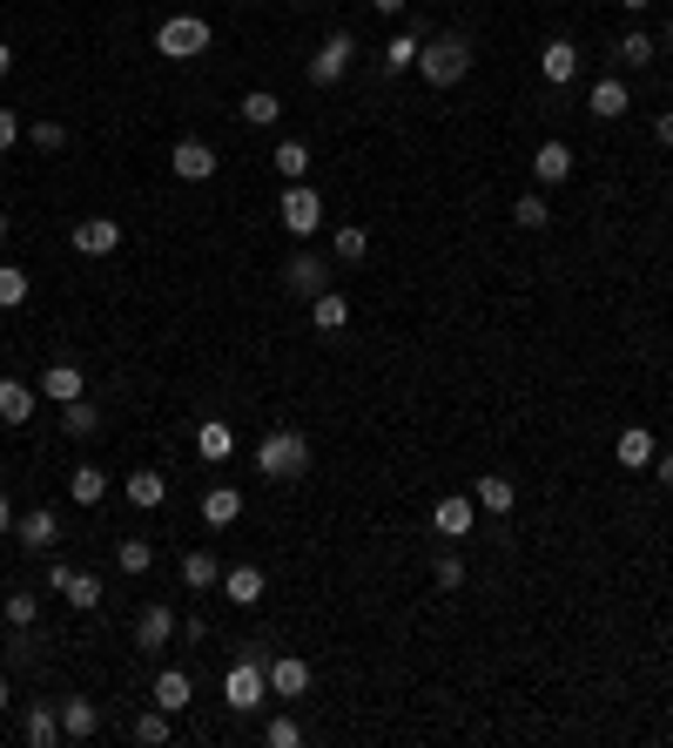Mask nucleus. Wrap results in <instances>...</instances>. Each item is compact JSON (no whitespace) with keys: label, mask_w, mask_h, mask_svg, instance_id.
<instances>
[{"label":"nucleus","mask_w":673,"mask_h":748,"mask_svg":"<svg viewBox=\"0 0 673 748\" xmlns=\"http://www.w3.org/2000/svg\"><path fill=\"white\" fill-rule=\"evenodd\" d=\"M0 614H8V627H27V634H34V620H41V594H21V586H14Z\"/></svg>","instance_id":"40"},{"label":"nucleus","mask_w":673,"mask_h":748,"mask_svg":"<svg viewBox=\"0 0 673 748\" xmlns=\"http://www.w3.org/2000/svg\"><path fill=\"white\" fill-rule=\"evenodd\" d=\"M512 223H519V229H545V223H552V203H545V189H526L519 203H512Z\"/></svg>","instance_id":"37"},{"label":"nucleus","mask_w":673,"mask_h":748,"mask_svg":"<svg viewBox=\"0 0 673 748\" xmlns=\"http://www.w3.org/2000/svg\"><path fill=\"white\" fill-rule=\"evenodd\" d=\"M122 499H129V506H142V513H155V506L169 499V479H163L155 465H142V472H129V479H122Z\"/></svg>","instance_id":"20"},{"label":"nucleus","mask_w":673,"mask_h":748,"mask_svg":"<svg viewBox=\"0 0 673 748\" xmlns=\"http://www.w3.org/2000/svg\"><path fill=\"white\" fill-rule=\"evenodd\" d=\"M471 499H479V513H492V520H505L512 506H519V486L505 479V472H485L479 486H471Z\"/></svg>","instance_id":"19"},{"label":"nucleus","mask_w":673,"mask_h":748,"mask_svg":"<svg viewBox=\"0 0 673 748\" xmlns=\"http://www.w3.org/2000/svg\"><path fill=\"white\" fill-rule=\"evenodd\" d=\"M21 735L27 748H61V701H34L21 715Z\"/></svg>","instance_id":"16"},{"label":"nucleus","mask_w":673,"mask_h":748,"mask_svg":"<svg viewBox=\"0 0 673 748\" xmlns=\"http://www.w3.org/2000/svg\"><path fill=\"white\" fill-rule=\"evenodd\" d=\"M418 74H424L431 88H458L465 74H471V41H465V34H424Z\"/></svg>","instance_id":"2"},{"label":"nucleus","mask_w":673,"mask_h":748,"mask_svg":"<svg viewBox=\"0 0 673 748\" xmlns=\"http://www.w3.org/2000/svg\"><path fill=\"white\" fill-rule=\"evenodd\" d=\"M27 142L41 149V155H61V149H68V129H61V122H34V129H27Z\"/></svg>","instance_id":"45"},{"label":"nucleus","mask_w":673,"mask_h":748,"mask_svg":"<svg viewBox=\"0 0 673 748\" xmlns=\"http://www.w3.org/2000/svg\"><path fill=\"white\" fill-rule=\"evenodd\" d=\"M115 560H122V573H148L155 567V546L148 539H115Z\"/></svg>","instance_id":"41"},{"label":"nucleus","mask_w":673,"mask_h":748,"mask_svg":"<svg viewBox=\"0 0 673 748\" xmlns=\"http://www.w3.org/2000/svg\"><path fill=\"white\" fill-rule=\"evenodd\" d=\"M95 735H101V701L68 694L61 701V741H95Z\"/></svg>","instance_id":"13"},{"label":"nucleus","mask_w":673,"mask_h":748,"mask_svg":"<svg viewBox=\"0 0 673 748\" xmlns=\"http://www.w3.org/2000/svg\"><path fill=\"white\" fill-rule=\"evenodd\" d=\"M256 472H263V479H276V486L303 479V472H310V431H297V425L263 431V439H256Z\"/></svg>","instance_id":"1"},{"label":"nucleus","mask_w":673,"mask_h":748,"mask_svg":"<svg viewBox=\"0 0 673 748\" xmlns=\"http://www.w3.org/2000/svg\"><path fill=\"white\" fill-rule=\"evenodd\" d=\"M297 8H310V0H297Z\"/></svg>","instance_id":"56"},{"label":"nucleus","mask_w":673,"mask_h":748,"mask_svg":"<svg viewBox=\"0 0 673 748\" xmlns=\"http://www.w3.org/2000/svg\"><path fill=\"white\" fill-rule=\"evenodd\" d=\"M68 499H74V506H101V499H108V472H101V465H74V472H68Z\"/></svg>","instance_id":"30"},{"label":"nucleus","mask_w":673,"mask_h":748,"mask_svg":"<svg viewBox=\"0 0 673 748\" xmlns=\"http://www.w3.org/2000/svg\"><path fill=\"white\" fill-rule=\"evenodd\" d=\"M14 533V506H8V492H0V539Z\"/></svg>","instance_id":"50"},{"label":"nucleus","mask_w":673,"mask_h":748,"mask_svg":"<svg viewBox=\"0 0 673 748\" xmlns=\"http://www.w3.org/2000/svg\"><path fill=\"white\" fill-rule=\"evenodd\" d=\"M169 169H176V182H209V176H216V149H209L203 135H182V142L169 149Z\"/></svg>","instance_id":"9"},{"label":"nucleus","mask_w":673,"mask_h":748,"mask_svg":"<svg viewBox=\"0 0 673 748\" xmlns=\"http://www.w3.org/2000/svg\"><path fill=\"white\" fill-rule=\"evenodd\" d=\"M350 55H358V34H350V27H337L331 41H324V48L310 55V82H316V88L344 82V74H350Z\"/></svg>","instance_id":"6"},{"label":"nucleus","mask_w":673,"mask_h":748,"mask_svg":"<svg viewBox=\"0 0 673 748\" xmlns=\"http://www.w3.org/2000/svg\"><path fill=\"white\" fill-rule=\"evenodd\" d=\"M626 108H633V88L620 82V74H600V82L586 88V115H600V122H620Z\"/></svg>","instance_id":"14"},{"label":"nucleus","mask_w":673,"mask_h":748,"mask_svg":"<svg viewBox=\"0 0 673 748\" xmlns=\"http://www.w3.org/2000/svg\"><path fill=\"white\" fill-rule=\"evenodd\" d=\"M61 431H68V439H95V431H101V412H95L88 399H74V405H61Z\"/></svg>","instance_id":"36"},{"label":"nucleus","mask_w":673,"mask_h":748,"mask_svg":"<svg viewBox=\"0 0 673 748\" xmlns=\"http://www.w3.org/2000/svg\"><path fill=\"white\" fill-rule=\"evenodd\" d=\"M8 74H14V48H8V41H0V82H8Z\"/></svg>","instance_id":"52"},{"label":"nucleus","mask_w":673,"mask_h":748,"mask_svg":"<svg viewBox=\"0 0 673 748\" xmlns=\"http://www.w3.org/2000/svg\"><path fill=\"white\" fill-rule=\"evenodd\" d=\"M613 452H620V465H626V472H640V465H653V452H660V439H653V431H647V425H626Z\"/></svg>","instance_id":"27"},{"label":"nucleus","mask_w":673,"mask_h":748,"mask_svg":"<svg viewBox=\"0 0 673 748\" xmlns=\"http://www.w3.org/2000/svg\"><path fill=\"white\" fill-rule=\"evenodd\" d=\"M223 594H229V607H256L263 601V567H229Z\"/></svg>","instance_id":"31"},{"label":"nucleus","mask_w":673,"mask_h":748,"mask_svg":"<svg viewBox=\"0 0 673 748\" xmlns=\"http://www.w3.org/2000/svg\"><path fill=\"white\" fill-rule=\"evenodd\" d=\"M14 708V681H8V667H0V715Z\"/></svg>","instance_id":"49"},{"label":"nucleus","mask_w":673,"mask_h":748,"mask_svg":"<svg viewBox=\"0 0 673 748\" xmlns=\"http://www.w3.org/2000/svg\"><path fill=\"white\" fill-rule=\"evenodd\" d=\"M263 741H269V748H297V741H303V722H297V715H276V722L263 728Z\"/></svg>","instance_id":"44"},{"label":"nucleus","mask_w":673,"mask_h":748,"mask_svg":"<svg viewBox=\"0 0 673 748\" xmlns=\"http://www.w3.org/2000/svg\"><path fill=\"white\" fill-rule=\"evenodd\" d=\"M303 688H310V661L276 654V661H269V694H276V701H297Z\"/></svg>","instance_id":"18"},{"label":"nucleus","mask_w":673,"mask_h":748,"mask_svg":"<svg viewBox=\"0 0 673 748\" xmlns=\"http://www.w3.org/2000/svg\"><path fill=\"white\" fill-rule=\"evenodd\" d=\"M364 250H371V236H364L358 223H337V257H344V263H358Z\"/></svg>","instance_id":"42"},{"label":"nucleus","mask_w":673,"mask_h":748,"mask_svg":"<svg viewBox=\"0 0 673 748\" xmlns=\"http://www.w3.org/2000/svg\"><path fill=\"white\" fill-rule=\"evenodd\" d=\"M532 176H539V189H560L566 176H573V149L552 135V142H539L532 149Z\"/></svg>","instance_id":"17"},{"label":"nucleus","mask_w":673,"mask_h":748,"mask_svg":"<svg viewBox=\"0 0 673 748\" xmlns=\"http://www.w3.org/2000/svg\"><path fill=\"white\" fill-rule=\"evenodd\" d=\"M34 391L55 399V405H74V399H88V378H82V365H48L41 378H34Z\"/></svg>","instance_id":"15"},{"label":"nucleus","mask_w":673,"mask_h":748,"mask_svg":"<svg viewBox=\"0 0 673 748\" xmlns=\"http://www.w3.org/2000/svg\"><path fill=\"white\" fill-rule=\"evenodd\" d=\"M21 135H27V129H21V115H14V108H0V149H14Z\"/></svg>","instance_id":"46"},{"label":"nucleus","mask_w":673,"mask_h":748,"mask_svg":"<svg viewBox=\"0 0 673 748\" xmlns=\"http://www.w3.org/2000/svg\"><path fill=\"white\" fill-rule=\"evenodd\" d=\"M539 74H545V88H566L573 74H579V48L573 41H545L539 48Z\"/></svg>","instance_id":"21"},{"label":"nucleus","mask_w":673,"mask_h":748,"mask_svg":"<svg viewBox=\"0 0 673 748\" xmlns=\"http://www.w3.org/2000/svg\"><path fill=\"white\" fill-rule=\"evenodd\" d=\"M653 465H660V486H673V452H653Z\"/></svg>","instance_id":"51"},{"label":"nucleus","mask_w":673,"mask_h":748,"mask_svg":"<svg viewBox=\"0 0 673 748\" xmlns=\"http://www.w3.org/2000/svg\"><path fill=\"white\" fill-rule=\"evenodd\" d=\"M61 601H68L74 614H95V607H101V580H95V573H68Z\"/></svg>","instance_id":"35"},{"label":"nucleus","mask_w":673,"mask_h":748,"mask_svg":"<svg viewBox=\"0 0 673 748\" xmlns=\"http://www.w3.org/2000/svg\"><path fill=\"white\" fill-rule=\"evenodd\" d=\"M169 641H176V607H163V601L142 607V614H135V648H142V654H163Z\"/></svg>","instance_id":"12"},{"label":"nucleus","mask_w":673,"mask_h":748,"mask_svg":"<svg viewBox=\"0 0 673 748\" xmlns=\"http://www.w3.org/2000/svg\"><path fill=\"white\" fill-rule=\"evenodd\" d=\"M666 48H673V21H666Z\"/></svg>","instance_id":"54"},{"label":"nucleus","mask_w":673,"mask_h":748,"mask_svg":"<svg viewBox=\"0 0 673 748\" xmlns=\"http://www.w3.org/2000/svg\"><path fill=\"white\" fill-rule=\"evenodd\" d=\"M169 722H176V715H163V708H148V715H135V728H129V735H135L142 748H163V741L176 735Z\"/></svg>","instance_id":"39"},{"label":"nucleus","mask_w":673,"mask_h":748,"mask_svg":"<svg viewBox=\"0 0 673 748\" xmlns=\"http://www.w3.org/2000/svg\"><path fill=\"white\" fill-rule=\"evenodd\" d=\"M269 163H276V176H284V182H303L310 176V142H276V155H269Z\"/></svg>","instance_id":"33"},{"label":"nucleus","mask_w":673,"mask_h":748,"mask_svg":"<svg viewBox=\"0 0 673 748\" xmlns=\"http://www.w3.org/2000/svg\"><path fill=\"white\" fill-rule=\"evenodd\" d=\"M0 236H8V216H0Z\"/></svg>","instance_id":"55"},{"label":"nucleus","mask_w":673,"mask_h":748,"mask_svg":"<svg viewBox=\"0 0 673 748\" xmlns=\"http://www.w3.org/2000/svg\"><path fill=\"white\" fill-rule=\"evenodd\" d=\"M182 586H189V594H209V586H223V560L209 554V546L182 554Z\"/></svg>","instance_id":"23"},{"label":"nucleus","mask_w":673,"mask_h":748,"mask_svg":"<svg viewBox=\"0 0 673 748\" xmlns=\"http://www.w3.org/2000/svg\"><path fill=\"white\" fill-rule=\"evenodd\" d=\"M223 701H229V715H256V708L269 701V661L263 654H243L223 675Z\"/></svg>","instance_id":"3"},{"label":"nucleus","mask_w":673,"mask_h":748,"mask_svg":"<svg viewBox=\"0 0 673 748\" xmlns=\"http://www.w3.org/2000/svg\"><path fill=\"white\" fill-rule=\"evenodd\" d=\"M236 520H243V492H236V486H209L203 492V526H236Z\"/></svg>","instance_id":"24"},{"label":"nucleus","mask_w":673,"mask_h":748,"mask_svg":"<svg viewBox=\"0 0 673 748\" xmlns=\"http://www.w3.org/2000/svg\"><path fill=\"white\" fill-rule=\"evenodd\" d=\"M284 290L310 304L316 290H331V263H324V257H316V250H297V257L284 263Z\"/></svg>","instance_id":"8"},{"label":"nucleus","mask_w":673,"mask_h":748,"mask_svg":"<svg viewBox=\"0 0 673 748\" xmlns=\"http://www.w3.org/2000/svg\"><path fill=\"white\" fill-rule=\"evenodd\" d=\"M431 580H438V594H458V586H465V560H458V554H438Z\"/></svg>","instance_id":"43"},{"label":"nucleus","mask_w":673,"mask_h":748,"mask_svg":"<svg viewBox=\"0 0 673 748\" xmlns=\"http://www.w3.org/2000/svg\"><path fill=\"white\" fill-rule=\"evenodd\" d=\"M27 290H34V277L21 263H0V310H21L27 304Z\"/></svg>","instance_id":"38"},{"label":"nucleus","mask_w":673,"mask_h":748,"mask_svg":"<svg viewBox=\"0 0 673 748\" xmlns=\"http://www.w3.org/2000/svg\"><path fill=\"white\" fill-rule=\"evenodd\" d=\"M620 8H626V14H640V8H653V0H620Z\"/></svg>","instance_id":"53"},{"label":"nucleus","mask_w":673,"mask_h":748,"mask_svg":"<svg viewBox=\"0 0 673 748\" xmlns=\"http://www.w3.org/2000/svg\"><path fill=\"white\" fill-rule=\"evenodd\" d=\"M364 8H377V14H384V21H398V14H405V8H411V0H364Z\"/></svg>","instance_id":"48"},{"label":"nucleus","mask_w":673,"mask_h":748,"mask_svg":"<svg viewBox=\"0 0 673 748\" xmlns=\"http://www.w3.org/2000/svg\"><path fill=\"white\" fill-rule=\"evenodd\" d=\"M418 48H424V27H405V34H390V48H384V74H411L418 68Z\"/></svg>","instance_id":"28"},{"label":"nucleus","mask_w":673,"mask_h":748,"mask_svg":"<svg viewBox=\"0 0 673 748\" xmlns=\"http://www.w3.org/2000/svg\"><path fill=\"white\" fill-rule=\"evenodd\" d=\"M613 55H620V68H653V61H660V41H653L647 27H633V34H620Z\"/></svg>","instance_id":"32"},{"label":"nucleus","mask_w":673,"mask_h":748,"mask_svg":"<svg viewBox=\"0 0 673 748\" xmlns=\"http://www.w3.org/2000/svg\"><path fill=\"white\" fill-rule=\"evenodd\" d=\"M653 142H660V149H673V108H660V122H653Z\"/></svg>","instance_id":"47"},{"label":"nucleus","mask_w":673,"mask_h":748,"mask_svg":"<svg viewBox=\"0 0 673 748\" xmlns=\"http://www.w3.org/2000/svg\"><path fill=\"white\" fill-rule=\"evenodd\" d=\"M14 546H27V554H55V546H61V513H55V506L21 513L14 520Z\"/></svg>","instance_id":"7"},{"label":"nucleus","mask_w":673,"mask_h":748,"mask_svg":"<svg viewBox=\"0 0 673 748\" xmlns=\"http://www.w3.org/2000/svg\"><path fill=\"white\" fill-rule=\"evenodd\" d=\"M310 324H316V337H337V331L350 324V304H344L337 290H316V297H310Z\"/></svg>","instance_id":"26"},{"label":"nucleus","mask_w":673,"mask_h":748,"mask_svg":"<svg viewBox=\"0 0 673 748\" xmlns=\"http://www.w3.org/2000/svg\"><path fill=\"white\" fill-rule=\"evenodd\" d=\"M276 216H284L290 236H316V229H324V195H316L310 182H284V210H276Z\"/></svg>","instance_id":"5"},{"label":"nucleus","mask_w":673,"mask_h":748,"mask_svg":"<svg viewBox=\"0 0 673 748\" xmlns=\"http://www.w3.org/2000/svg\"><path fill=\"white\" fill-rule=\"evenodd\" d=\"M195 452H203L209 465H223V459L236 452V431H229V418H203V425H195Z\"/></svg>","instance_id":"29"},{"label":"nucleus","mask_w":673,"mask_h":748,"mask_svg":"<svg viewBox=\"0 0 673 748\" xmlns=\"http://www.w3.org/2000/svg\"><path fill=\"white\" fill-rule=\"evenodd\" d=\"M243 122H250V129H276V122H284V102H276L269 88H250V95H243Z\"/></svg>","instance_id":"34"},{"label":"nucleus","mask_w":673,"mask_h":748,"mask_svg":"<svg viewBox=\"0 0 673 748\" xmlns=\"http://www.w3.org/2000/svg\"><path fill=\"white\" fill-rule=\"evenodd\" d=\"M68 244L82 250V257H108V250H122V223H115V216H82Z\"/></svg>","instance_id":"11"},{"label":"nucleus","mask_w":673,"mask_h":748,"mask_svg":"<svg viewBox=\"0 0 673 748\" xmlns=\"http://www.w3.org/2000/svg\"><path fill=\"white\" fill-rule=\"evenodd\" d=\"M148 694H155V708H163V715H182V708L195 701V681L182 675V667H163V675H155V688H148Z\"/></svg>","instance_id":"22"},{"label":"nucleus","mask_w":673,"mask_h":748,"mask_svg":"<svg viewBox=\"0 0 673 748\" xmlns=\"http://www.w3.org/2000/svg\"><path fill=\"white\" fill-rule=\"evenodd\" d=\"M34 399H41V391H34V384H21V378H0V418H8L14 431L34 418Z\"/></svg>","instance_id":"25"},{"label":"nucleus","mask_w":673,"mask_h":748,"mask_svg":"<svg viewBox=\"0 0 673 748\" xmlns=\"http://www.w3.org/2000/svg\"><path fill=\"white\" fill-rule=\"evenodd\" d=\"M209 21L203 14H169L163 27H155V55H169V61H195V55H209Z\"/></svg>","instance_id":"4"},{"label":"nucleus","mask_w":673,"mask_h":748,"mask_svg":"<svg viewBox=\"0 0 673 748\" xmlns=\"http://www.w3.org/2000/svg\"><path fill=\"white\" fill-rule=\"evenodd\" d=\"M471 520H479V499H471V492H445L438 506H431V526H438V539H465Z\"/></svg>","instance_id":"10"}]
</instances>
